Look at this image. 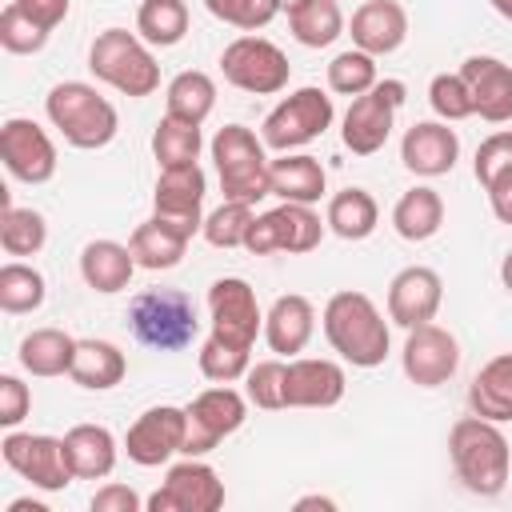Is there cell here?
Listing matches in <instances>:
<instances>
[{"mask_svg": "<svg viewBox=\"0 0 512 512\" xmlns=\"http://www.w3.org/2000/svg\"><path fill=\"white\" fill-rule=\"evenodd\" d=\"M320 324H324V336H328L332 352L352 368H380L388 348H392L388 320H384V312L376 308V300L368 292L344 288V292L328 296V304L320 312Z\"/></svg>", "mask_w": 512, "mask_h": 512, "instance_id": "1", "label": "cell"}, {"mask_svg": "<svg viewBox=\"0 0 512 512\" xmlns=\"http://www.w3.org/2000/svg\"><path fill=\"white\" fill-rule=\"evenodd\" d=\"M448 460L456 480L472 496H500L512 472V448L496 420L484 416H460L448 428Z\"/></svg>", "mask_w": 512, "mask_h": 512, "instance_id": "2", "label": "cell"}, {"mask_svg": "<svg viewBox=\"0 0 512 512\" xmlns=\"http://www.w3.org/2000/svg\"><path fill=\"white\" fill-rule=\"evenodd\" d=\"M44 112H48L52 128L72 148H84V152L112 144L116 132H120V116H116L112 100L100 96L84 80H60V84H52L48 96H44Z\"/></svg>", "mask_w": 512, "mask_h": 512, "instance_id": "3", "label": "cell"}, {"mask_svg": "<svg viewBox=\"0 0 512 512\" xmlns=\"http://www.w3.org/2000/svg\"><path fill=\"white\" fill-rule=\"evenodd\" d=\"M88 72L116 88L120 96H152L160 88V64L148 48V40H140V32L128 28H104L92 48H88Z\"/></svg>", "mask_w": 512, "mask_h": 512, "instance_id": "4", "label": "cell"}, {"mask_svg": "<svg viewBox=\"0 0 512 512\" xmlns=\"http://www.w3.org/2000/svg\"><path fill=\"white\" fill-rule=\"evenodd\" d=\"M212 164L220 176V192L224 200H240V204H256L264 196H272L268 188V144L244 128V124H224L212 136Z\"/></svg>", "mask_w": 512, "mask_h": 512, "instance_id": "5", "label": "cell"}, {"mask_svg": "<svg viewBox=\"0 0 512 512\" xmlns=\"http://www.w3.org/2000/svg\"><path fill=\"white\" fill-rule=\"evenodd\" d=\"M128 324H132V336L152 352H180L200 332L196 304L180 288H144V292H136L132 304H128Z\"/></svg>", "mask_w": 512, "mask_h": 512, "instance_id": "6", "label": "cell"}, {"mask_svg": "<svg viewBox=\"0 0 512 512\" xmlns=\"http://www.w3.org/2000/svg\"><path fill=\"white\" fill-rule=\"evenodd\" d=\"M332 96L324 88H296L288 92L260 124V140L272 152H300L304 144H312L316 136H324L332 128Z\"/></svg>", "mask_w": 512, "mask_h": 512, "instance_id": "7", "label": "cell"}, {"mask_svg": "<svg viewBox=\"0 0 512 512\" xmlns=\"http://www.w3.org/2000/svg\"><path fill=\"white\" fill-rule=\"evenodd\" d=\"M220 72H224V80L232 88H240L248 96H276V92L288 88L292 64H288L280 44H272V40H264L256 32H244L232 44H224Z\"/></svg>", "mask_w": 512, "mask_h": 512, "instance_id": "8", "label": "cell"}, {"mask_svg": "<svg viewBox=\"0 0 512 512\" xmlns=\"http://www.w3.org/2000/svg\"><path fill=\"white\" fill-rule=\"evenodd\" d=\"M408 88L404 80H376L364 96H356L344 112V128H340V140L352 156H372L388 144L392 136V124H396V112L404 104Z\"/></svg>", "mask_w": 512, "mask_h": 512, "instance_id": "9", "label": "cell"}, {"mask_svg": "<svg viewBox=\"0 0 512 512\" xmlns=\"http://www.w3.org/2000/svg\"><path fill=\"white\" fill-rule=\"evenodd\" d=\"M0 456L16 476H24L40 492H64L76 480V472L68 464V452H64V436L8 428V436L0 440Z\"/></svg>", "mask_w": 512, "mask_h": 512, "instance_id": "10", "label": "cell"}, {"mask_svg": "<svg viewBox=\"0 0 512 512\" xmlns=\"http://www.w3.org/2000/svg\"><path fill=\"white\" fill-rule=\"evenodd\" d=\"M324 220L312 204H292V200H280L276 208L260 212L248 228V240L244 248L252 256H268V252H312L320 248L324 240Z\"/></svg>", "mask_w": 512, "mask_h": 512, "instance_id": "11", "label": "cell"}, {"mask_svg": "<svg viewBox=\"0 0 512 512\" xmlns=\"http://www.w3.org/2000/svg\"><path fill=\"white\" fill-rule=\"evenodd\" d=\"M184 408H188L184 456H208L224 436L240 432L244 420H248V396L236 392V388H228V384H216V388L196 392Z\"/></svg>", "mask_w": 512, "mask_h": 512, "instance_id": "12", "label": "cell"}, {"mask_svg": "<svg viewBox=\"0 0 512 512\" xmlns=\"http://www.w3.org/2000/svg\"><path fill=\"white\" fill-rule=\"evenodd\" d=\"M224 508V480L204 456L168 464L164 484L148 496V512H216Z\"/></svg>", "mask_w": 512, "mask_h": 512, "instance_id": "13", "label": "cell"}, {"mask_svg": "<svg viewBox=\"0 0 512 512\" xmlns=\"http://www.w3.org/2000/svg\"><path fill=\"white\" fill-rule=\"evenodd\" d=\"M184 436H188V408L156 404L132 420V428L124 432V452L140 468H160L172 456H184Z\"/></svg>", "mask_w": 512, "mask_h": 512, "instance_id": "14", "label": "cell"}, {"mask_svg": "<svg viewBox=\"0 0 512 512\" xmlns=\"http://www.w3.org/2000/svg\"><path fill=\"white\" fill-rule=\"evenodd\" d=\"M0 160H4L8 176L24 180V184H48L60 164L52 136L28 116H8L0 124Z\"/></svg>", "mask_w": 512, "mask_h": 512, "instance_id": "15", "label": "cell"}, {"mask_svg": "<svg viewBox=\"0 0 512 512\" xmlns=\"http://www.w3.org/2000/svg\"><path fill=\"white\" fill-rule=\"evenodd\" d=\"M208 316H212V332L252 348L256 336L264 332V312L256 300V288L244 276H220L208 288Z\"/></svg>", "mask_w": 512, "mask_h": 512, "instance_id": "16", "label": "cell"}, {"mask_svg": "<svg viewBox=\"0 0 512 512\" xmlns=\"http://www.w3.org/2000/svg\"><path fill=\"white\" fill-rule=\"evenodd\" d=\"M400 364H404V376L416 388H440L460 368V340L448 328L432 324V320L428 324H416V328H408Z\"/></svg>", "mask_w": 512, "mask_h": 512, "instance_id": "17", "label": "cell"}, {"mask_svg": "<svg viewBox=\"0 0 512 512\" xmlns=\"http://www.w3.org/2000/svg\"><path fill=\"white\" fill-rule=\"evenodd\" d=\"M204 168L200 164H176V168H160L156 176V192H152V216L184 228L188 236H196L204 228Z\"/></svg>", "mask_w": 512, "mask_h": 512, "instance_id": "18", "label": "cell"}, {"mask_svg": "<svg viewBox=\"0 0 512 512\" xmlns=\"http://www.w3.org/2000/svg\"><path fill=\"white\" fill-rule=\"evenodd\" d=\"M440 304H444V280L428 264H408L388 284V320L404 332L436 320Z\"/></svg>", "mask_w": 512, "mask_h": 512, "instance_id": "19", "label": "cell"}, {"mask_svg": "<svg viewBox=\"0 0 512 512\" xmlns=\"http://www.w3.org/2000/svg\"><path fill=\"white\" fill-rule=\"evenodd\" d=\"M348 392V376L336 360L292 356L284 368V408H336Z\"/></svg>", "mask_w": 512, "mask_h": 512, "instance_id": "20", "label": "cell"}, {"mask_svg": "<svg viewBox=\"0 0 512 512\" xmlns=\"http://www.w3.org/2000/svg\"><path fill=\"white\" fill-rule=\"evenodd\" d=\"M400 160L416 176H444L460 160V136L448 120H416L400 140Z\"/></svg>", "mask_w": 512, "mask_h": 512, "instance_id": "21", "label": "cell"}, {"mask_svg": "<svg viewBox=\"0 0 512 512\" xmlns=\"http://www.w3.org/2000/svg\"><path fill=\"white\" fill-rule=\"evenodd\" d=\"M352 48L368 56H388L408 40V12L400 0H364L348 20Z\"/></svg>", "mask_w": 512, "mask_h": 512, "instance_id": "22", "label": "cell"}, {"mask_svg": "<svg viewBox=\"0 0 512 512\" xmlns=\"http://www.w3.org/2000/svg\"><path fill=\"white\" fill-rule=\"evenodd\" d=\"M460 76L472 88L480 120H488V124L512 120V64H504L496 56H468L460 64Z\"/></svg>", "mask_w": 512, "mask_h": 512, "instance_id": "23", "label": "cell"}, {"mask_svg": "<svg viewBox=\"0 0 512 512\" xmlns=\"http://www.w3.org/2000/svg\"><path fill=\"white\" fill-rule=\"evenodd\" d=\"M312 332H316V304L308 296H300V292L276 296L272 308L264 312V340H268V348L276 356L292 360L296 352L308 348Z\"/></svg>", "mask_w": 512, "mask_h": 512, "instance_id": "24", "label": "cell"}, {"mask_svg": "<svg viewBox=\"0 0 512 512\" xmlns=\"http://www.w3.org/2000/svg\"><path fill=\"white\" fill-rule=\"evenodd\" d=\"M140 264H136V256H132V248L128 244H120V240H88L84 248H80V276H84V284L92 288V292H100V296H112V292H124L128 284H132V272H136Z\"/></svg>", "mask_w": 512, "mask_h": 512, "instance_id": "25", "label": "cell"}, {"mask_svg": "<svg viewBox=\"0 0 512 512\" xmlns=\"http://www.w3.org/2000/svg\"><path fill=\"white\" fill-rule=\"evenodd\" d=\"M268 188L272 196L280 200H292V204H316L324 192H328V172L316 156L308 152H280L272 164H268Z\"/></svg>", "mask_w": 512, "mask_h": 512, "instance_id": "26", "label": "cell"}, {"mask_svg": "<svg viewBox=\"0 0 512 512\" xmlns=\"http://www.w3.org/2000/svg\"><path fill=\"white\" fill-rule=\"evenodd\" d=\"M188 240H192V236H188L184 228H176V224H168V220H160V216H148L144 224L132 228L128 248H132V256H136L140 268H148V272H168V268H176V264L184 260Z\"/></svg>", "mask_w": 512, "mask_h": 512, "instance_id": "27", "label": "cell"}, {"mask_svg": "<svg viewBox=\"0 0 512 512\" xmlns=\"http://www.w3.org/2000/svg\"><path fill=\"white\" fill-rule=\"evenodd\" d=\"M116 436L104 424H72L64 432V452L76 480H104L116 468Z\"/></svg>", "mask_w": 512, "mask_h": 512, "instance_id": "28", "label": "cell"}, {"mask_svg": "<svg viewBox=\"0 0 512 512\" xmlns=\"http://www.w3.org/2000/svg\"><path fill=\"white\" fill-rule=\"evenodd\" d=\"M392 228L408 244H424L444 228V196L428 184L408 188L392 208Z\"/></svg>", "mask_w": 512, "mask_h": 512, "instance_id": "29", "label": "cell"}, {"mask_svg": "<svg viewBox=\"0 0 512 512\" xmlns=\"http://www.w3.org/2000/svg\"><path fill=\"white\" fill-rule=\"evenodd\" d=\"M20 368L28 376H64L72 372V360H76V336H68L64 328H32L24 340H20Z\"/></svg>", "mask_w": 512, "mask_h": 512, "instance_id": "30", "label": "cell"}, {"mask_svg": "<svg viewBox=\"0 0 512 512\" xmlns=\"http://www.w3.org/2000/svg\"><path fill=\"white\" fill-rule=\"evenodd\" d=\"M124 372H128V356L112 340H96V336L76 340V360H72V372L68 376L80 388L108 392V388H116L124 380Z\"/></svg>", "mask_w": 512, "mask_h": 512, "instance_id": "31", "label": "cell"}, {"mask_svg": "<svg viewBox=\"0 0 512 512\" xmlns=\"http://www.w3.org/2000/svg\"><path fill=\"white\" fill-rule=\"evenodd\" d=\"M468 404L484 420H512V352L492 356L468 384Z\"/></svg>", "mask_w": 512, "mask_h": 512, "instance_id": "32", "label": "cell"}, {"mask_svg": "<svg viewBox=\"0 0 512 512\" xmlns=\"http://www.w3.org/2000/svg\"><path fill=\"white\" fill-rule=\"evenodd\" d=\"M324 224L340 240H368L380 224V204L368 188H340L336 196H328Z\"/></svg>", "mask_w": 512, "mask_h": 512, "instance_id": "33", "label": "cell"}, {"mask_svg": "<svg viewBox=\"0 0 512 512\" xmlns=\"http://www.w3.org/2000/svg\"><path fill=\"white\" fill-rule=\"evenodd\" d=\"M216 108V80L200 68H184L168 80L164 88V112L168 116H180V120H192V124H204Z\"/></svg>", "mask_w": 512, "mask_h": 512, "instance_id": "34", "label": "cell"}, {"mask_svg": "<svg viewBox=\"0 0 512 512\" xmlns=\"http://www.w3.org/2000/svg\"><path fill=\"white\" fill-rule=\"evenodd\" d=\"M136 32L152 48H176L188 36V4L184 0H140Z\"/></svg>", "mask_w": 512, "mask_h": 512, "instance_id": "35", "label": "cell"}, {"mask_svg": "<svg viewBox=\"0 0 512 512\" xmlns=\"http://www.w3.org/2000/svg\"><path fill=\"white\" fill-rule=\"evenodd\" d=\"M200 148H204V132L200 124L192 120H180V116H160L156 132H152V156L160 168H176V164H196L200 160Z\"/></svg>", "mask_w": 512, "mask_h": 512, "instance_id": "36", "label": "cell"}, {"mask_svg": "<svg viewBox=\"0 0 512 512\" xmlns=\"http://www.w3.org/2000/svg\"><path fill=\"white\" fill-rule=\"evenodd\" d=\"M288 28L296 44L304 48H328L336 36H344V12L336 0H308L304 8L288 12Z\"/></svg>", "mask_w": 512, "mask_h": 512, "instance_id": "37", "label": "cell"}, {"mask_svg": "<svg viewBox=\"0 0 512 512\" xmlns=\"http://www.w3.org/2000/svg\"><path fill=\"white\" fill-rule=\"evenodd\" d=\"M48 296V284L44 276L24 264V260H8L0 264V308L8 316H24V312H36Z\"/></svg>", "mask_w": 512, "mask_h": 512, "instance_id": "38", "label": "cell"}, {"mask_svg": "<svg viewBox=\"0 0 512 512\" xmlns=\"http://www.w3.org/2000/svg\"><path fill=\"white\" fill-rule=\"evenodd\" d=\"M48 244V224L36 208H16L4 196V216H0V248L8 256H36Z\"/></svg>", "mask_w": 512, "mask_h": 512, "instance_id": "39", "label": "cell"}, {"mask_svg": "<svg viewBox=\"0 0 512 512\" xmlns=\"http://www.w3.org/2000/svg\"><path fill=\"white\" fill-rule=\"evenodd\" d=\"M196 364H200V372H204L212 384H232V380H244V372L252 368V348L232 344V340L208 332V340H204L200 352H196Z\"/></svg>", "mask_w": 512, "mask_h": 512, "instance_id": "40", "label": "cell"}, {"mask_svg": "<svg viewBox=\"0 0 512 512\" xmlns=\"http://www.w3.org/2000/svg\"><path fill=\"white\" fill-rule=\"evenodd\" d=\"M252 208H256V204L224 200L220 208H212V212L204 216L200 236H204L212 248H244L248 228H252V220H256V212H252Z\"/></svg>", "mask_w": 512, "mask_h": 512, "instance_id": "41", "label": "cell"}, {"mask_svg": "<svg viewBox=\"0 0 512 512\" xmlns=\"http://www.w3.org/2000/svg\"><path fill=\"white\" fill-rule=\"evenodd\" d=\"M380 80L376 72V56L360 52V48H348V52H336L332 64H328V88L336 96H364L372 84Z\"/></svg>", "mask_w": 512, "mask_h": 512, "instance_id": "42", "label": "cell"}, {"mask_svg": "<svg viewBox=\"0 0 512 512\" xmlns=\"http://www.w3.org/2000/svg\"><path fill=\"white\" fill-rule=\"evenodd\" d=\"M428 104H432L436 120H448V124L476 116L472 88H468V80L460 72H436L432 84H428Z\"/></svg>", "mask_w": 512, "mask_h": 512, "instance_id": "43", "label": "cell"}, {"mask_svg": "<svg viewBox=\"0 0 512 512\" xmlns=\"http://www.w3.org/2000/svg\"><path fill=\"white\" fill-rule=\"evenodd\" d=\"M48 36H52V32L40 28L16 0L0 8V48H4V52H12V56H32V52H40V48L48 44Z\"/></svg>", "mask_w": 512, "mask_h": 512, "instance_id": "44", "label": "cell"}, {"mask_svg": "<svg viewBox=\"0 0 512 512\" xmlns=\"http://www.w3.org/2000/svg\"><path fill=\"white\" fill-rule=\"evenodd\" d=\"M284 368H288V360H256L244 372L248 404L264 408V412H280L284 408Z\"/></svg>", "mask_w": 512, "mask_h": 512, "instance_id": "45", "label": "cell"}, {"mask_svg": "<svg viewBox=\"0 0 512 512\" xmlns=\"http://www.w3.org/2000/svg\"><path fill=\"white\" fill-rule=\"evenodd\" d=\"M204 8H208L216 20H224V24L240 28V32H260V28L272 24V16L280 12L276 0H204Z\"/></svg>", "mask_w": 512, "mask_h": 512, "instance_id": "46", "label": "cell"}, {"mask_svg": "<svg viewBox=\"0 0 512 512\" xmlns=\"http://www.w3.org/2000/svg\"><path fill=\"white\" fill-rule=\"evenodd\" d=\"M504 172H512V128H500V132L484 136L480 148H476V160H472V176L480 180V188H488Z\"/></svg>", "mask_w": 512, "mask_h": 512, "instance_id": "47", "label": "cell"}, {"mask_svg": "<svg viewBox=\"0 0 512 512\" xmlns=\"http://www.w3.org/2000/svg\"><path fill=\"white\" fill-rule=\"evenodd\" d=\"M28 412H32V392H28V384H24L20 376L4 372V376H0V424H4V428H16Z\"/></svg>", "mask_w": 512, "mask_h": 512, "instance_id": "48", "label": "cell"}, {"mask_svg": "<svg viewBox=\"0 0 512 512\" xmlns=\"http://www.w3.org/2000/svg\"><path fill=\"white\" fill-rule=\"evenodd\" d=\"M92 512H140L144 508V500H140V492L136 488H128V484H116V480H108V484H100L96 492H92Z\"/></svg>", "mask_w": 512, "mask_h": 512, "instance_id": "49", "label": "cell"}, {"mask_svg": "<svg viewBox=\"0 0 512 512\" xmlns=\"http://www.w3.org/2000/svg\"><path fill=\"white\" fill-rule=\"evenodd\" d=\"M40 28H56V24H64V16H68V8H72V0H16Z\"/></svg>", "mask_w": 512, "mask_h": 512, "instance_id": "50", "label": "cell"}, {"mask_svg": "<svg viewBox=\"0 0 512 512\" xmlns=\"http://www.w3.org/2000/svg\"><path fill=\"white\" fill-rule=\"evenodd\" d=\"M488 204H492V216L500 220V224H512V172H504V176H496L488 188Z\"/></svg>", "mask_w": 512, "mask_h": 512, "instance_id": "51", "label": "cell"}, {"mask_svg": "<svg viewBox=\"0 0 512 512\" xmlns=\"http://www.w3.org/2000/svg\"><path fill=\"white\" fill-rule=\"evenodd\" d=\"M296 508H328V512H332V508H336V500H328V496H300V500H296Z\"/></svg>", "mask_w": 512, "mask_h": 512, "instance_id": "52", "label": "cell"}, {"mask_svg": "<svg viewBox=\"0 0 512 512\" xmlns=\"http://www.w3.org/2000/svg\"><path fill=\"white\" fill-rule=\"evenodd\" d=\"M8 512H48V508H44L40 500H12Z\"/></svg>", "mask_w": 512, "mask_h": 512, "instance_id": "53", "label": "cell"}, {"mask_svg": "<svg viewBox=\"0 0 512 512\" xmlns=\"http://www.w3.org/2000/svg\"><path fill=\"white\" fill-rule=\"evenodd\" d=\"M500 284H504V288L512 292V252H508L504 260H500Z\"/></svg>", "mask_w": 512, "mask_h": 512, "instance_id": "54", "label": "cell"}, {"mask_svg": "<svg viewBox=\"0 0 512 512\" xmlns=\"http://www.w3.org/2000/svg\"><path fill=\"white\" fill-rule=\"evenodd\" d=\"M488 4H492V8H496V12H500L508 24H512V0H488Z\"/></svg>", "mask_w": 512, "mask_h": 512, "instance_id": "55", "label": "cell"}, {"mask_svg": "<svg viewBox=\"0 0 512 512\" xmlns=\"http://www.w3.org/2000/svg\"><path fill=\"white\" fill-rule=\"evenodd\" d=\"M304 4H308V0H276L280 12H296V8H304Z\"/></svg>", "mask_w": 512, "mask_h": 512, "instance_id": "56", "label": "cell"}]
</instances>
